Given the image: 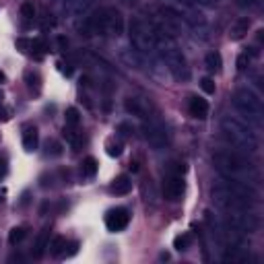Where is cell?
<instances>
[{
	"label": "cell",
	"mask_w": 264,
	"mask_h": 264,
	"mask_svg": "<svg viewBox=\"0 0 264 264\" xmlns=\"http://www.w3.org/2000/svg\"><path fill=\"white\" fill-rule=\"evenodd\" d=\"M248 64H250V56H248V54H242V56L237 58V68H239V71H246Z\"/></svg>",
	"instance_id": "cell-32"
},
{
	"label": "cell",
	"mask_w": 264,
	"mask_h": 264,
	"mask_svg": "<svg viewBox=\"0 0 264 264\" xmlns=\"http://www.w3.org/2000/svg\"><path fill=\"white\" fill-rule=\"evenodd\" d=\"M128 31H130V43L136 52H141L143 56H151L157 52V38H155L153 23L143 19H132Z\"/></svg>",
	"instance_id": "cell-5"
},
{
	"label": "cell",
	"mask_w": 264,
	"mask_h": 264,
	"mask_svg": "<svg viewBox=\"0 0 264 264\" xmlns=\"http://www.w3.org/2000/svg\"><path fill=\"white\" fill-rule=\"evenodd\" d=\"M0 120H2V122H6V120H8V112H6V110H2V108H0Z\"/></svg>",
	"instance_id": "cell-35"
},
{
	"label": "cell",
	"mask_w": 264,
	"mask_h": 264,
	"mask_svg": "<svg viewBox=\"0 0 264 264\" xmlns=\"http://www.w3.org/2000/svg\"><path fill=\"white\" fill-rule=\"evenodd\" d=\"M248 29H250V19L248 17H242V19H237L233 25H231V39H242L246 33H248Z\"/></svg>",
	"instance_id": "cell-17"
},
{
	"label": "cell",
	"mask_w": 264,
	"mask_h": 264,
	"mask_svg": "<svg viewBox=\"0 0 264 264\" xmlns=\"http://www.w3.org/2000/svg\"><path fill=\"white\" fill-rule=\"evenodd\" d=\"M143 139L149 143V147H153L155 151H161V149H165L169 145V132L159 120L149 118L143 124Z\"/></svg>",
	"instance_id": "cell-7"
},
{
	"label": "cell",
	"mask_w": 264,
	"mask_h": 264,
	"mask_svg": "<svg viewBox=\"0 0 264 264\" xmlns=\"http://www.w3.org/2000/svg\"><path fill=\"white\" fill-rule=\"evenodd\" d=\"M64 13L71 17H83L89 13V8L95 4V0H62Z\"/></svg>",
	"instance_id": "cell-11"
},
{
	"label": "cell",
	"mask_w": 264,
	"mask_h": 264,
	"mask_svg": "<svg viewBox=\"0 0 264 264\" xmlns=\"http://www.w3.org/2000/svg\"><path fill=\"white\" fill-rule=\"evenodd\" d=\"M2 97H4V93H2V89H0V103H2Z\"/></svg>",
	"instance_id": "cell-37"
},
{
	"label": "cell",
	"mask_w": 264,
	"mask_h": 264,
	"mask_svg": "<svg viewBox=\"0 0 264 264\" xmlns=\"http://www.w3.org/2000/svg\"><path fill=\"white\" fill-rule=\"evenodd\" d=\"M97 169H99V165H97V159L95 157H87L85 161H83V174L87 178H93L97 174Z\"/></svg>",
	"instance_id": "cell-21"
},
{
	"label": "cell",
	"mask_w": 264,
	"mask_h": 264,
	"mask_svg": "<svg viewBox=\"0 0 264 264\" xmlns=\"http://www.w3.org/2000/svg\"><path fill=\"white\" fill-rule=\"evenodd\" d=\"M200 89L204 91V93H209V95H213L215 93V81H213V78L211 76H202L200 78Z\"/></svg>",
	"instance_id": "cell-27"
},
{
	"label": "cell",
	"mask_w": 264,
	"mask_h": 264,
	"mask_svg": "<svg viewBox=\"0 0 264 264\" xmlns=\"http://www.w3.org/2000/svg\"><path fill=\"white\" fill-rule=\"evenodd\" d=\"M132 190V180L128 176H118L112 184V192L118 194V196H124V194H128Z\"/></svg>",
	"instance_id": "cell-16"
},
{
	"label": "cell",
	"mask_w": 264,
	"mask_h": 264,
	"mask_svg": "<svg viewBox=\"0 0 264 264\" xmlns=\"http://www.w3.org/2000/svg\"><path fill=\"white\" fill-rule=\"evenodd\" d=\"M106 151L110 157H120L122 155V143H116V141H108L106 145Z\"/></svg>",
	"instance_id": "cell-25"
},
{
	"label": "cell",
	"mask_w": 264,
	"mask_h": 264,
	"mask_svg": "<svg viewBox=\"0 0 264 264\" xmlns=\"http://www.w3.org/2000/svg\"><path fill=\"white\" fill-rule=\"evenodd\" d=\"M174 248H176L178 252H186V250L190 248V235H188V233L176 235V239H174Z\"/></svg>",
	"instance_id": "cell-23"
},
{
	"label": "cell",
	"mask_w": 264,
	"mask_h": 264,
	"mask_svg": "<svg viewBox=\"0 0 264 264\" xmlns=\"http://www.w3.org/2000/svg\"><path fill=\"white\" fill-rule=\"evenodd\" d=\"M38 143H39L38 128H36V126H27V128L23 130V147H25V151L33 153L38 149Z\"/></svg>",
	"instance_id": "cell-14"
},
{
	"label": "cell",
	"mask_w": 264,
	"mask_h": 264,
	"mask_svg": "<svg viewBox=\"0 0 264 264\" xmlns=\"http://www.w3.org/2000/svg\"><path fill=\"white\" fill-rule=\"evenodd\" d=\"M124 106H126V112L132 113V116H136V118H141V120L153 118L151 116V113H153V106H151V101L145 99V97H128Z\"/></svg>",
	"instance_id": "cell-8"
},
{
	"label": "cell",
	"mask_w": 264,
	"mask_h": 264,
	"mask_svg": "<svg viewBox=\"0 0 264 264\" xmlns=\"http://www.w3.org/2000/svg\"><path fill=\"white\" fill-rule=\"evenodd\" d=\"M48 155H52V157H58V155H62V147H60V143H56V141H48Z\"/></svg>",
	"instance_id": "cell-30"
},
{
	"label": "cell",
	"mask_w": 264,
	"mask_h": 264,
	"mask_svg": "<svg viewBox=\"0 0 264 264\" xmlns=\"http://www.w3.org/2000/svg\"><path fill=\"white\" fill-rule=\"evenodd\" d=\"M184 188H186V184H184L182 174L171 171V174L165 178V184H163V196L167 200H180L182 194H184Z\"/></svg>",
	"instance_id": "cell-9"
},
{
	"label": "cell",
	"mask_w": 264,
	"mask_h": 264,
	"mask_svg": "<svg viewBox=\"0 0 264 264\" xmlns=\"http://www.w3.org/2000/svg\"><path fill=\"white\" fill-rule=\"evenodd\" d=\"M159 2L169 6V8H174V6H196L192 0H159Z\"/></svg>",
	"instance_id": "cell-29"
},
{
	"label": "cell",
	"mask_w": 264,
	"mask_h": 264,
	"mask_svg": "<svg viewBox=\"0 0 264 264\" xmlns=\"http://www.w3.org/2000/svg\"><path fill=\"white\" fill-rule=\"evenodd\" d=\"M153 27H155V38H157V52L161 54V58L167 64L169 73L176 78H180V81H188L190 68H188V62L180 50V45L174 41V38H171L167 31H163L157 25H153Z\"/></svg>",
	"instance_id": "cell-2"
},
{
	"label": "cell",
	"mask_w": 264,
	"mask_h": 264,
	"mask_svg": "<svg viewBox=\"0 0 264 264\" xmlns=\"http://www.w3.org/2000/svg\"><path fill=\"white\" fill-rule=\"evenodd\" d=\"M130 223V213L126 209H113L108 213L106 217V227L110 229V231H122V229H126Z\"/></svg>",
	"instance_id": "cell-10"
},
{
	"label": "cell",
	"mask_w": 264,
	"mask_h": 264,
	"mask_svg": "<svg viewBox=\"0 0 264 264\" xmlns=\"http://www.w3.org/2000/svg\"><path fill=\"white\" fill-rule=\"evenodd\" d=\"M21 17H25L29 21L36 17V6H33V2H23L21 4Z\"/></svg>",
	"instance_id": "cell-28"
},
{
	"label": "cell",
	"mask_w": 264,
	"mask_h": 264,
	"mask_svg": "<svg viewBox=\"0 0 264 264\" xmlns=\"http://www.w3.org/2000/svg\"><path fill=\"white\" fill-rule=\"evenodd\" d=\"M213 163L219 169V174L225 178H235V180H248V176H254L252 163L244 155L235 151H219L213 155Z\"/></svg>",
	"instance_id": "cell-4"
},
{
	"label": "cell",
	"mask_w": 264,
	"mask_h": 264,
	"mask_svg": "<svg viewBox=\"0 0 264 264\" xmlns=\"http://www.w3.org/2000/svg\"><path fill=\"white\" fill-rule=\"evenodd\" d=\"M118 132H120L122 136H132V134H134V128H132V124L122 122V124L118 126Z\"/></svg>",
	"instance_id": "cell-31"
},
{
	"label": "cell",
	"mask_w": 264,
	"mask_h": 264,
	"mask_svg": "<svg viewBox=\"0 0 264 264\" xmlns=\"http://www.w3.org/2000/svg\"><path fill=\"white\" fill-rule=\"evenodd\" d=\"M25 235H27V231H25V227H13L10 229V233H8V242L10 244H21L23 239H25Z\"/></svg>",
	"instance_id": "cell-22"
},
{
	"label": "cell",
	"mask_w": 264,
	"mask_h": 264,
	"mask_svg": "<svg viewBox=\"0 0 264 264\" xmlns=\"http://www.w3.org/2000/svg\"><path fill=\"white\" fill-rule=\"evenodd\" d=\"M221 132L223 139L235 147L242 153H256L258 151V136L252 130V126L246 124L244 120L233 118V116H225L221 120Z\"/></svg>",
	"instance_id": "cell-3"
},
{
	"label": "cell",
	"mask_w": 264,
	"mask_h": 264,
	"mask_svg": "<svg viewBox=\"0 0 264 264\" xmlns=\"http://www.w3.org/2000/svg\"><path fill=\"white\" fill-rule=\"evenodd\" d=\"M0 76H2V75H0Z\"/></svg>",
	"instance_id": "cell-38"
},
{
	"label": "cell",
	"mask_w": 264,
	"mask_h": 264,
	"mask_svg": "<svg viewBox=\"0 0 264 264\" xmlns=\"http://www.w3.org/2000/svg\"><path fill=\"white\" fill-rule=\"evenodd\" d=\"M29 48L33 50V52H36V54H45V52H48V43H45L43 39H31L29 41Z\"/></svg>",
	"instance_id": "cell-26"
},
{
	"label": "cell",
	"mask_w": 264,
	"mask_h": 264,
	"mask_svg": "<svg viewBox=\"0 0 264 264\" xmlns=\"http://www.w3.org/2000/svg\"><path fill=\"white\" fill-rule=\"evenodd\" d=\"M64 118H66V126H78V122H81V118H78V110H76V108H68Z\"/></svg>",
	"instance_id": "cell-24"
},
{
	"label": "cell",
	"mask_w": 264,
	"mask_h": 264,
	"mask_svg": "<svg viewBox=\"0 0 264 264\" xmlns=\"http://www.w3.org/2000/svg\"><path fill=\"white\" fill-rule=\"evenodd\" d=\"M118 2H120L122 6H130V8H132V6H136V4H139L141 0H118Z\"/></svg>",
	"instance_id": "cell-34"
},
{
	"label": "cell",
	"mask_w": 264,
	"mask_h": 264,
	"mask_svg": "<svg viewBox=\"0 0 264 264\" xmlns=\"http://www.w3.org/2000/svg\"><path fill=\"white\" fill-rule=\"evenodd\" d=\"M233 108L239 113H242V116H246L248 120H252V122H256V124L262 122V113H264L262 99L252 89L242 87V89L235 91V95H233Z\"/></svg>",
	"instance_id": "cell-6"
},
{
	"label": "cell",
	"mask_w": 264,
	"mask_h": 264,
	"mask_svg": "<svg viewBox=\"0 0 264 264\" xmlns=\"http://www.w3.org/2000/svg\"><path fill=\"white\" fill-rule=\"evenodd\" d=\"M213 200L223 211H252L256 200V192L246 182L235 178H221L211 190Z\"/></svg>",
	"instance_id": "cell-1"
},
{
	"label": "cell",
	"mask_w": 264,
	"mask_h": 264,
	"mask_svg": "<svg viewBox=\"0 0 264 264\" xmlns=\"http://www.w3.org/2000/svg\"><path fill=\"white\" fill-rule=\"evenodd\" d=\"M120 60L126 64V66H130L134 68V71H143L145 68V58H143V54L141 52H136L134 48H124L120 50Z\"/></svg>",
	"instance_id": "cell-12"
},
{
	"label": "cell",
	"mask_w": 264,
	"mask_h": 264,
	"mask_svg": "<svg viewBox=\"0 0 264 264\" xmlns=\"http://www.w3.org/2000/svg\"><path fill=\"white\" fill-rule=\"evenodd\" d=\"M64 136H66V143L71 145L73 149H78L83 145V136L75 130V126H66L64 128Z\"/></svg>",
	"instance_id": "cell-20"
},
{
	"label": "cell",
	"mask_w": 264,
	"mask_h": 264,
	"mask_svg": "<svg viewBox=\"0 0 264 264\" xmlns=\"http://www.w3.org/2000/svg\"><path fill=\"white\" fill-rule=\"evenodd\" d=\"M48 246H50V229L45 227V229H41V231H39V235H38V239H36V248H33V256H36V258H41V256H43V252L48 250Z\"/></svg>",
	"instance_id": "cell-15"
},
{
	"label": "cell",
	"mask_w": 264,
	"mask_h": 264,
	"mask_svg": "<svg viewBox=\"0 0 264 264\" xmlns=\"http://www.w3.org/2000/svg\"><path fill=\"white\" fill-rule=\"evenodd\" d=\"M50 254L52 256H56V258H60V256H64L66 254V239L64 237H60V235H56L52 242H50Z\"/></svg>",
	"instance_id": "cell-18"
},
{
	"label": "cell",
	"mask_w": 264,
	"mask_h": 264,
	"mask_svg": "<svg viewBox=\"0 0 264 264\" xmlns=\"http://www.w3.org/2000/svg\"><path fill=\"white\" fill-rule=\"evenodd\" d=\"M242 4H252V0H239Z\"/></svg>",
	"instance_id": "cell-36"
},
{
	"label": "cell",
	"mask_w": 264,
	"mask_h": 264,
	"mask_svg": "<svg viewBox=\"0 0 264 264\" xmlns=\"http://www.w3.org/2000/svg\"><path fill=\"white\" fill-rule=\"evenodd\" d=\"M188 108H190V113L196 120H204L206 116H209V101L202 99V97H192Z\"/></svg>",
	"instance_id": "cell-13"
},
{
	"label": "cell",
	"mask_w": 264,
	"mask_h": 264,
	"mask_svg": "<svg viewBox=\"0 0 264 264\" xmlns=\"http://www.w3.org/2000/svg\"><path fill=\"white\" fill-rule=\"evenodd\" d=\"M194 4H204V6H215L217 0H192Z\"/></svg>",
	"instance_id": "cell-33"
},
{
	"label": "cell",
	"mask_w": 264,
	"mask_h": 264,
	"mask_svg": "<svg viewBox=\"0 0 264 264\" xmlns=\"http://www.w3.org/2000/svg\"><path fill=\"white\" fill-rule=\"evenodd\" d=\"M204 64H206V68H209L211 73H219V71H221V66H223L221 54H219V52H211V54H206Z\"/></svg>",
	"instance_id": "cell-19"
}]
</instances>
